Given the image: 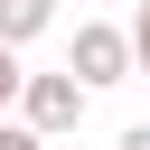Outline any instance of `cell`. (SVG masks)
Here are the masks:
<instances>
[{
	"mask_svg": "<svg viewBox=\"0 0 150 150\" xmlns=\"http://www.w3.org/2000/svg\"><path fill=\"white\" fill-rule=\"evenodd\" d=\"M66 66L84 75V94H103V84H131V75H141V56H131V28H112V19H75V47H66Z\"/></svg>",
	"mask_w": 150,
	"mask_h": 150,
	"instance_id": "cell-1",
	"label": "cell"
},
{
	"mask_svg": "<svg viewBox=\"0 0 150 150\" xmlns=\"http://www.w3.org/2000/svg\"><path fill=\"white\" fill-rule=\"evenodd\" d=\"M19 112H28L47 141H56V131H75V122H84V75H75V66H66V75H28Z\"/></svg>",
	"mask_w": 150,
	"mask_h": 150,
	"instance_id": "cell-2",
	"label": "cell"
},
{
	"mask_svg": "<svg viewBox=\"0 0 150 150\" xmlns=\"http://www.w3.org/2000/svg\"><path fill=\"white\" fill-rule=\"evenodd\" d=\"M47 28H56V0H0V38H9V47L47 38Z\"/></svg>",
	"mask_w": 150,
	"mask_h": 150,
	"instance_id": "cell-3",
	"label": "cell"
},
{
	"mask_svg": "<svg viewBox=\"0 0 150 150\" xmlns=\"http://www.w3.org/2000/svg\"><path fill=\"white\" fill-rule=\"evenodd\" d=\"M19 94H28V66H19V47H9V38H0V112H9V103H19Z\"/></svg>",
	"mask_w": 150,
	"mask_h": 150,
	"instance_id": "cell-4",
	"label": "cell"
},
{
	"mask_svg": "<svg viewBox=\"0 0 150 150\" xmlns=\"http://www.w3.org/2000/svg\"><path fill=\"white\" fill-rule=\"evenodd\" d=\"M0 150H47V131H38L28 112H0Z\"/></svg>",
	"mask_w": 150,
	"mask_h": 150,
	"instance_id": "cell-5",
	"label": "cell"
},
{
	"mask_svg": "<svg viewBox=\"0 0 150 150\" xmlns=\"http://www.w3.org/2000/svg\"><path fill=\"white\" fill-rule=\"evenodd\" d=\"M131 56H141V75H150V0L131 9Z\"/></svg>",
	"mask_w": 150,
	"mask_h": 150,
	"instance_id": "cell-6",
	"label": "cell"
},
{
	"mask_svg": "<svg viewBox=\"0 0 150 150\" xmlns=\"http://www.w3.org/2000/svg\"><path fill=\"white\" fill-rule=\"evenodd\" d=\"M122 150H150V122H131V131H122Z\"/></svg>",
	"mask_w": 150,
	"mask_h": 150,
	"instance_id": "cell-7",
	"label": "cell"
}]
</instances>
